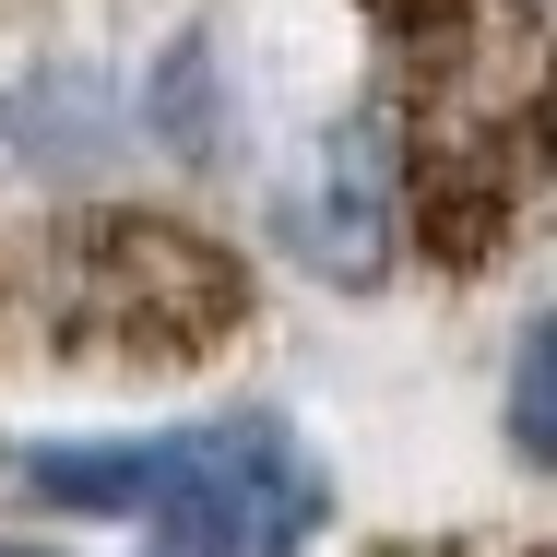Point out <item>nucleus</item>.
<instances>
[{"label": "nucleus", "mask_w": 557, "mask_h": 557, "mask_svg": "<svg viewBox=\"0 0 557 557\" xmlns=\"http://www.w3.org/2000/svg\"><path fill=\"white\" fill-rule=\"evenodd\" d=\"M0 131H12L36 166H60V178L108 166L119 143H131V119H119V84H108V72H36V84L0 108Z\"/></svg>", "instance_id": "20e7f679"}, {"label": "nucleus", "mask_w": 557, "mask_h": 557, "mask_svg": "<svg viewBox=\"0 0 557 557\" xmlns=\"http://www.w3.org/2000/svg\"><path fill=\"white\" fill-rule=\"evenodd\" d=\"M321 534V474L309 450L261 416L190 428L178 486L154 498V557H297Z\"/></svg>", "instance_id": "f257e3e1"}, {"label": "nucleus", "mask_w": 557, "mask_h": 557, "mask_svg": "<svg viewBox=\"0 0 557 557\" xmlns=\"http://www.w3.org/2000/svg\"><path fill=\"white\" fill-rule=\"evenodd\" d=\"M143 131L178 154V166H214L225 154V72H214V36L190 24L166 60H154V96H143Z\"/></svg>", "instance_id": "39448f33"}, {"label": "nucleus", "mask_w": 557, "mask_h": 557, "mask_svg": "<svg viewBox=\"0 0 557 557\" xmlns=\"http://www.w3.org/2000/svg\"><path fill=\"white\" fill-rule=\"evenodd\" d=\"M190 428H131V440H24L12 450V486L48 498V510H84V522H154V498L178 486Z\"/></svg>", "instance_id": "7ed1b4c3"}, {"label": "nucleus", "mask_w": 557, "mask_h": 557, "mask_svg": "<svg viewBox=\"0 0 557 557\" xmlns=\"http://www.w3.org/2000/svg\"><path fill=\"white\" fill-rule=\"evenodd\" d=\"M510 450H522V462L557 450V321H534L522 356H510Z\"/></svg>", "instance_id": "423d86ee"}, {"label": "nucleus", "mask_w": 557, "mask_h": 557, "mask_svg": "<svg viewBox=\"0 0 557 557\" xmlns=\"http://www.w3.org/2000/svg\"><path fill=\"white\" fill-rule=\"evenodd\" d=\"M392 225H404V154H392V119H333L297 202H285V249L321 273V285H380L392 261Z\"/></svg>", "instance_id": "f03ea898"}, {"label": "nucleus", "mask_w": 557, "mask_h": 557, "mask_svg": "<svg viewBox=\"0 0 557 557\" xmlns=\"http://www.w3.org/2000/svg\"><path fill=\"white\" fill-rule=\"evenodd\" d=\"M0 557H48V546H0Z\"/></svg>", "instance_id": "0eeeda50"}]
</instances>
